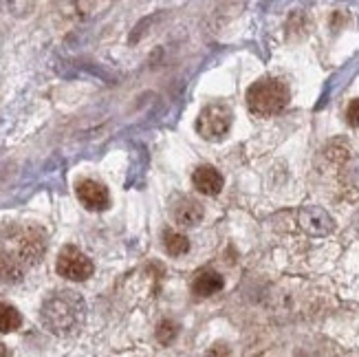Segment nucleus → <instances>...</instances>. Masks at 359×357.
<instances>
[{
  "label": "nucleus",
  "instance_id": "obj_1",
  "mask_svg": "<svg viewBox=\"0 0 359 357\" xmlns=\"http://www.w3.org/2000/svg\"><path fill=\"white\" fill-rule=\"evenodd\" d=\"M82 311H84V302L73 291H57L53 298L44 302L42 320L53 333L65 335L77 327Z\"/></svg>",
  "mask_w": 359,
  "mask_h": 357
},
{
  "label": "nucleus",
  "instance_id": "obj_2",
  "mask_svg": "<svg viewBox=\"0 0 359 357\" xmlns=\"http://www.w3.org/2000/svg\"><path fill=\"white\" fill-rule=\"evenodd\" d=\"M289 104V88L283 80L264 77L247 90V106L258 117H273L283 113Z\"/></svg>",
  "mask_w": 359,
  "mask_h": 357
},
{
  "label": "nucleus",
  "instance_id": "obj_3",
  "mask_svg": "<svg viewBox=\"0 0 359 357\" xmlns=\"http://www.w3.org/2000/svg\"><path fill=\"white\" fill-rule=\"evenodd\" d=\"M231 121H233V113L227 104H210L201 111L196 119V130L208 142H218V139H223L229 133Z\"/></svg>",
  "mask_w": 359,
  "mask_h": 357
},
{
  "label": "nucleus",
  "instance_id": "obj_4",
  "mask_svg": "<svg viewBox=\"0 0 359 357\" xmlns=\"http://www.w3.org/2000/svg\"><path fill=\"white\" fill-rule=\"evenodd\" d=\"M55 269L62 278H67V281H73V283H84L93 276V271H95L93 260L73 245H67L65 250L60 252Z\"/></svg>",
  "mask_w": 359,
  "mask_h": 357
},
{
  "label": "nucleus",
  "instance_id": "obj_5",
  "mask_svg": "<svg viewBox=\"0 0 359 357\" xmlns=\"http://www.w3.org/2000/svg\"><path fill=\"white\" fill-rule=\"evenodd\" d=\"M298 223L311 236H326L335 229L333 216L320 206H304L298 212Z\"/></svg>",
  "mask_w": 359,
  "mask_h": 357
},
{
  "label": "nucleus",
  "instance_id": "obj_6",
  "mask_svg": "<svg viewBox=\"0 0 359 357\" xmlns=\"http://www.w3.org/2000/svg\"><path fill=\"white\" fill-rule=\"evenodd\" d=\"M75 192H77V198L82 201V206L90 212H102L111 206V194H108V188L95 179L77 181Z\"/></svg>",
  "mask_w": 359,
  "mask_h": 357
},
{
  "label": "nucleus",
  "instance_id": "obj_7",
  "mask_svg": "<svg viewBox=\"0 0 359 357\" xmlns=\"http://www.w3.org/2000/svg\"><path fill=\"white\" fill-rule=\"evenodd\" d=\"M192 183H194V188L201 194L216 196L218 192L223 190V175L218 173L216 168H212V166H201V168L194 170Z\"/></svg>",
  "mask_w": 359,
  "mask_h": 357
},
{
  "label": "nucleus",
  "instance_id": "obj_8",
  "mask_svg": "<svg viewBox=\"0 0 359 357\" xmlns=\"http://www.w3.org/2000/svg\"><path fill=\"white\" fill-rule=\"evenodd\" d=\"M225 287L223 276L214 271V269H201L196 271L194 281H192V291L196 296H214Z\"/></svg>",
  "mask_w": 359,
  "mask_h": 357
},
{
  "label": "nucleus",
  "instance_id": "obj_9",
  "mask_svg": "<svg viewBox=\"0 0 359 357\" xmlns=\"http://www.w3.org/2000/svg\"><path fill=\"white\" fill-rule=\"evenodd\" d=\"M203 214H205V210H203V206L194 198H181L179 203L175 206V221L179 225H185V227L198 225L201 219H203Z\"/></svg>",
  "mask_w": 359,
  "mask_h": 357
},
{
  "label": "nucleus",
  "instance_id": "obj_10",
  "mask_svg": "<svg viewBox=\"0 0 359 357\" xmlns=\"http://www.w3.org/2000/svg\"><path fill=\"white\" fill-rule=\"evenodd\" d=\"M163 247L170 256H183V254L190 252V241H187V236L179 234V231L165 229L163 231Z\"/></svg>",
  "mask_w": 359,
  "mask_h": 357
},
{
  "label": "nucleus",
  "instance_id": "obj_11",
  "mask_svg": "<svg viewBox=\"0 0 359 357\" xmlns=\"http://www.w3.org/2000/svg\"><path fill=\"white\" fill-rule=\"evenodd\" d=\"M20 324H22V316L18 314V309L7 302H0V333L18 331Z\"/></svg>",
  "mask_w": 359,
  "mask_h": 357
},
{
  "label": "nucleus",
  "instance_id": "obj_12",
  "mask_svg": "<svg viewBox=\"0 0 359 357\" xmlns=\"http://www.w3.org/2000/svg\"><path fill=\"white\" fill-rule=\"evenodd\" d=\"M177 333H179V329H177L175 322H170V320L159 322V327H157V339H159L161 344H170L177 337Z\"/></svg>",
  "mask_w": 359,
  "mask_h": 357
},
{
  "label": "nucleus",
  "instance_id": "obj_13",
  "mask_svg": "<svg viewBox=\"0 0 359 357\" xmlns=\"http://www.w3.org/2000/svg\"><path fill=\"white\" fill-rule=\"evenodd\" d=\"M346 119H348L351 126H359V97L348 104V108H346Z\"/></svg>",
  "mask_w": 359,
  "mask_h": 357
},
{
  "label": "nucleus",
  "instance_id": "obj_14",
  "mask_svg": "<svg viewBox=\"0 0 359 357\" xmlns=\"http://www.w3.org/2000/svg\"><path fill=\"white\" fill-rule=\"evenodd\" d=\"M75 3H77L80 13H88L93 9V5H95V0H75Z\"/></svg>",
  "mask_w": 359,
  "mask_h": 357
},
{
  "label": "nucleus",
  "instance_id": "obj_15",
  "mask_svg": "<svg viewBox=\"0 0 359 357\" xmlns=\"http://www.w3.org/2000/svg\"><path fill=\"white\" fill-rule=\"evenodd\" d=\"M355 227H357V231H359V212L355 214Z\"/></svg>",
  "mask_w": 359,
  "mask_h": 357
},
{
  "label": "nucleus",
  "instance_id": "obj_16",
  "mask_svg": "<svg viewBox=\"0 0 359 357\" xmlns=\"http://www.w3.org/2000/svg\"><path fill=\"white\" fill-rule=\"evenodd\" d=\"M0 355H7V349H3V344H0Z\"/></svg>",
  "mask_w": 359,
  "mask_h": 357
}]
</instances>
